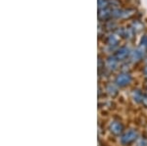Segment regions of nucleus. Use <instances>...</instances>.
Wrapping results in <instances>:
<instances>
[{
	"mask_svg": "<svg viewBox=\"0 0 147 146\" xmlns=\"http://www.w3.org/2000/svg\"><path fill=\"white\" fill-rule=\"evenodd\" d=\"M137 137H138V133H137L136 131H134V129H129V131H127L122 135V137H121V143L125 146H129L130 144H132L137 139Z\"/></svg>",
	"mask_w": 147,
	"mask_h": 146,
	"instance_id": "obj_1",
	"label": "nucleus"
},
{
	"mask_svg": "<svg viewBox=\"0 0 147 146\" xmlns=\"http://www.w3.org/2000/svg\"><path fill=\"white\" fill-rule=\"evenodd\" d=\"M131 79L132 77L129 74H127V73H121L116 77L115 84H117V86H119V87H125V86L129 85L131 82Z\"/></svg>",
	"mask_w": 147,
	"mask_h": 146,
	"instance_id": "obj_2",
	"label": "nucleus"
},
{
	"mask_svg": "<svg viewBox=\"0 0 147 146\" xmlns=\"http://www.w3.org/2000/svg\"><path fill=\"white\" fill-rule=\"evenodd\" d=\"M145 51H146V47L142 46V45H139L136 50H134L132 52H130V55H129V59L132 63H137L143 58L144 54H145Z\"/></svg>",
	"mask_w": 147,
	"mask_h": 146,
	"instance_id": "obj_3",
	"label": "nucleus"
},
{
	"mask_svg": "<svg viewBox=\"0 0 147 146\" xmlns=\"http://www.w3.org/2000/svg\"><path fill=\"white\" fill-rule=\"evenodd\" d=\"M112 7H106L103 9H98V20L103 21V22H107L112 18V11H113Z\"/></svg>",
	"mask_w": 147,
	"mask_h": 146,
	"instance_id": "obj_4",
	"label": "nucleus"
},
{
	"mask_svg": "<svg viewBox=\"0 0 147 146\" xmlns=\"http://www.w3.org/2000/svg\"><path fill=\"white\" fill-rule=\"evenodd\" d=\"M109 131L114 135H120L124 131V126L119 121H113L109 124Z\"/></svg>",
	"mask_w": 147,
	"mask_h": 146,
	"instance_id": "obj_5",
	"label": "nucleus"
},
{
	"mask_svg": "<svg viewBox=\"0 0 147 146\" xmlns=\"http://www.w3.org/2000/svg\"><path fill=\"white\" fill-rule=\"evenodd\" d=\"M131 97L136 103H139V104H142L143 106L147 107V95H144L140 90L132 91Z\"/></svg>",
	"mask_w": 147,
	"mask_h": 146,
	"instance_id": "obj_6",
	"label": "nucleus"
},
{
	"mask_svg": "<svg viewBox=\"0 0 147 146\" xmlns=\"http://www.w3.org/2000/svg\"><path fill=\"white\" fill-rule=\"evenodd\" d=\"M130 55V51L127 47H121L120 49H118L117 52L115 53V58L117 59L118 61H124L125 60L127 57H129Z\"/></svg>",
	"mask_w": 147,
	"mask_h": 146,
	"instance_id": "obj_7",
	"label": "nucleus"
},
{
	"mask_svg": "<svg viewBox=\"0 0 147 146\" xmlns=\"http://www.w3.org/2000/svg\"><path fill=\"white\" fill-rule=\"evenodd\" d=\"M118 62H119V61L115 58V56H110V57L107 59V61H106V67H107L109 70L114 71L117 68Z\"/></svg>",
	"mask_w": 147,
	"mask_h": 146,
	"instance_id": "obj_8",
	"label": "nucleus"
},
{
	"mask_svg": "<svg viewBox=\"0 0 147 146\" xmlns=\"http://www.w3.org/2000/svg\"><path fill=\"white\" fill-rule=\"evenodd\" d=\"M136 15V10L134 9H122V15L121 19H130Z\"/></svg>",
	"mask_w": 147,
	"mask_h": 146,
	"instance_id": "obj_9",
	"label": "nucleus"
},
{
	"mask_svg": "<svg viewBox=\"0 0 147 146\" xmlns=\"http://www.w3.org/2000/svg\"><path fill=\"white\" fill-rule=\"evenodd\" d=\"M118 86L117 84H113V83H109L107 84V86H106V90H107V92L110 94L111 96H115L118 94Z\"/></svg>",
	"mask_w": 147,
	"mask_h": 146,
	"instance_id": "obj_10",
	"label": "nucleus"
},
{
	"mask_svg": "<svg viewBox=\"0 0 147 146\" xmlns=\"http://www.w3.org/2000/svg\"><path fill=\"white\" fill-rule=\"evenodd\" d=\"M131 28H132V30H134V32H140V30H143L144 26H143V24L140 22V21L136 20V21H134V22H132Z\"/></svg>",
	"mask_w": 147,
	"mask_h": 146,
	"instance_id": "obj_11",
	"label": "nucleus"
},
{
	"mask_svg": "<svg viewBox=\"0 0 147 146\" xmlns=\"http://www.w3.org/2000/svg\"><path fill=\"white\" fill-rule=\"evenodd\" d=\"M106 42H107L108 45L115 46L116 44L118 43V37H117V35H115V34L109 35V36L107 37V39H106Z\"/></svg>",
	"mask_w": 147,
	"mask_h": 146,
	"instance_id": "obj_12",
	"label": "nucleus"
},
{
	"mask_svg": "<svg viewBox=\"0 0 147 146\" xmlns=\"http://www.w3.org/2000/svg\"><path fill=\"white\" fill-rule=\"evenodd\" d=\"M103 27H105V29L108 30H115L116 28H117V24H116L112 20H109V21H107V22H105V24H104Z\"/></svg>",
	"mask_w": 147,
	"mask_h": 146,
	"instance_id": "obj_13",
	"label": "nucleus"
},
{
	"mask_svg": "<svg viewBox=\"0 0 147 146\" xmlns=\"http://www.w3.org/2000/svg\"><path fill=\"white\" fill-rule=\"evenodd\" d=\"M140 45L146 47V48H147V35H143V36L141 37Z\"/></svg>",
	"mask_w": 147,
	"mask_h": 146,
	"instance_id": "obj_14",
	"label": "nucleus"
},
{
	"mask_svg": "<svg viewBox=\"0 0 147 146\" xmlns=\"http://www.w3.org/2000/svg\"><path fill=\"white\" fill-rule=\"evenodd\" d=\"M142 72H143V75H144V76L147 77V66H146L145 68H144V69H143V71H142Z\"/></svg>",
	"mask_w": 147,
	"mask_h": 146,
	"instance_id": "obj_15",
	"label": "nucleus"
},
{
	"mask_svg": "<svg viewBox=\"0 0 147 146\" xmlns=\"http://www.w3.org/2000/svg\"><path fill=\"white\" fill-rule=\"evenodd\" d=\"M146 63H147V57H146Z\"/></svg>",
	"mask_w": 147,
	"mask_h": 146,
	"instance_id": "obj_16",
	"label": "nucleus"
}]
</instances>
